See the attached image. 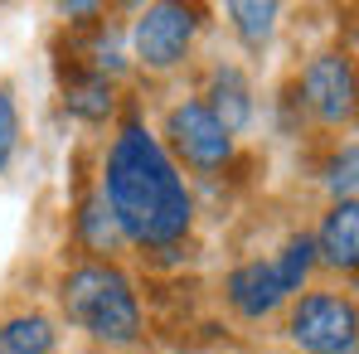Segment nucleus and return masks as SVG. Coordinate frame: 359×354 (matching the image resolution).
Wrapping results in <instances>:
<instances>
[{
    "mask_svg": "<svg viewBox=\"0 0 359 354\" xmlns=\"http://www.w3.org/2000/svg\"><path fill=\"white\" fill-rule=\"evenodd\" d=\"M224 296H229V306L238 311L243 320H267L287 296L277 287V272H272V262H262V257H252V262H243L229 272V282H224Z\"/></svg>",
    "mask_w": 359,
    "mask_h": 354,
    "instance_id": "0eeeda50",
    "label": "nucleus"
},
{
    "mask_svg": "<svg viewBox=\"0 0 359 354\" xmlns=\"http://www.w3.org/2000/svg\"><path fill=\"white\" fill-rule=\"evenodd\" d=\"M301 102L325 126L355 117V68L345 54H316L301 73Z\"/></svg>",
    "mask_w": 359,
    "mask_h": 354,
    "instance_id": "423d86ee",
    "label": "nucleus"
},
{
    "mask_svg": "<svg viewBox=\"0 0 359 354\" xmlns=\"http://www.w3.org/2000/svg\"><path fill=\"white\" fill-rule=\"evenodd\" d=\"M15 151H20V112H15L10 88H0V175L10 170Z\"/></svg>",
    "mask_w": 359,
    "mask_h": 354,
    "instance_id": "dca6fc26",
    "label": "nucleus"
},
{
    "mask_svg": "<svg viewBox=\"0 0 359 354\" xmlns=\"http://www.w3.org/2000/svg\"><path fill=\"white\" fill-rule=\"evenodd\" d=\"M199 25H204L199 5H146L131 25V54L151 73H170L184 63Z\"/></svg>",
    "mask_w": 359,
    "mask_h": 354,
    "instance_id": "20e7f679",
    "label": "nucleus"
},
{
    "mask_svg": "<svg viewBox=\"0 0 359 354\" xmlns=\"http://www.w3.org/2000/svg\"><path fill=\"white\" fill-rule=\"evenodd\" d=\"M63 107L83 121H107L117 107V88H112V78H102L93 68H78V73L63 78Z\"/></svg>",
    "mask_w": 359,
    "mask_h": 354,
    "instance_id": "9d476101",
    "label": "nucleus"
},
{
    "mask_svg": "<svg viewBox=\"0 0 359 354\" xmlns=\"http://www.w3.org/2000/svg\"><path fill=\"white\" fill-rule=\"evenodd\" d=\"M287 335L301 354H355L359 315L355 301L340 292H311L301 296L287 315Z\"/></svg>",
    "mask_w": 359,
    "mask_h": 354,
    "instance_id": "7ed1b4c3",
    "label": "nucleus"
},
{
    "mask_svg": "<svg viewBox=\"0 0 359 354\" xmlns=\"http://www.w3.org/2000/svg\"><path fill=\"white\" fill-rule=\"evenodd\" d=\"M102 199L121 238L136 247H175L194 224V199L184 189V175L161 146V136L146 131V121H126L117 131L102 170Z\"/></svg>",
    "mask_w": 359,
    "mask_h": 354,
    "instance_id": "f257e3e1",
    "label": "nucleus"
},
{
    "mask_svg": "<svg viewBox=\"0 0 359 354\" xmlns=\"http://www.w3.org/2000/svg\"><path fill=\"white\" fill-rule=\"evenodd\" d=\"M229 15H233V29H238L243 44H248V49H262V44L272 39V29H277V15H282V10H277L272 0H267V5H262V0H233Z\"/></svg>",
    "mask_w": 359,
    "mask_h": 354,
    "instance_id": "4468645a",
    "label": "nucleus"
},
{
    "mask_svg": "<svg viewBox=\"0 0 359 354\" xmlns=\"http://www.w3.org/2000/svg\"><path fill=\"white\" fill-rule=\"evenodd\" d=\"M73 238L93 252V262H102V257H112L121 243V229L117 219H112V209H107V199H102V189L97 194H88L83 204H78V219H73Z\"/></svg>",
    "mask_w": 359,
    "mask_h": 354,
    "instance_id": "9b49d317",
    "label": "nucleus"
},
{
    "mask_svg": "<svg viewBox=\"0 0 359 354\" xmlns=\"http://www.w3.org/2000/svg\"><path fill=\"white\" fill-rule=\"evenodd\" d=\"M59 306H63V315H68V325H78L97 345L126 350V345L141 340V301H136V287L112 262H83V267L63 272Z\"/></svg>",
    "mask_w": 359,
    "mask_h": 354,
    "instance_id": "f03ea898",
    "label": "nucleus"
},
{
    "mask_svg": "<svg viewBox=\"0 0 359 354\" xmlns=\"http://www.w3.org/2000/svg\"><path fill=\"white\" fill-rule=\"evenodd\" d=\"M165 141H170V151H175L189 170H204V175H214V170H224V165L233 161V136L214 121V112H209L199 97L170 107V117H165Z\"/></svg>",
    "mask_w": 359,
    "mask_h": 354,
    "instance_id": "39448f33",
    "label": "nucleus"
},
{
    "mask_svg": "<svg viewBox=\"0 0 359 354\" xmlns=\"http://www.w3.org/2000/svg\"><path fill=\"white\" fill-rule=\"evenodd\" d=\"M311 243H316V262H325L335 272H355V262H359V209H355V199H335L330 214H325V224H320V233L311 238Z\"/></svg>",
    "mask_w": 359,
    "mask_h": 354,
    "instance_id": "1a4fd4ad",
    "label": "nucleus"
},
{
    "mask_svg": "<svg viewBox=\"0 0 359 354\" xmlns=\"http://www.w3.org/2000/svg\"><path fill=\"white\" fill-rule=\"evenodd\" d=\"M214 121L229 131V136H238L243 126L252 121V83H248V73H243L238 63H219L214 73H209V93L199 97Z\"/></svg>",
    "mask_w": 359,
    "mask_h": 354,
    "instance_id": "6e6552de",
    "label": "nucleus"
},
{
    "mask_svg": "<svg viewBox=\"0 0 359 354\" xmlns=\"http://www.w3.org/2000/svg\"><path fill=\"white\" fill-rule=\"evenodd\" d=\"M355 170H359V151L355 141L340 151V156H330V165H325V184H330V194L335 199H355Z\"/></svg>",
    "mask_w": 359,
    "mask_h": 354,
    "instance_id": "2eb2a0df",
    "label": "nucleus"
},
{
    "mask_svg": "<svg viewBox=\"0 0 359 354\" xmlns=\"http://www.w3.org/2000/svg\"><path fill=\"white\" fill-rule=\"evenodd\" d=\"M0 354H54L49 315H15L0 325Z\"/></svg>",
    "mask_w": 359,
    "mask_h": 354,
    "instance_id": "f8f14e48",
    "label": "nucleus"
},
{
    "mask_svg": "<svg viewBox=\"0 0 359 354\" xmlns=\"http://www.w3.org/2000/svg\"><path fill=\"white\" fill-rule=\"evenodd\" d=\"M311 267H316V243H311V233L287 238V247L272 257V272H277L282 296H297L306 287V277H311Z\"/></svg>",
    "mask_w": 359,
    "mask_h": 354,
    "instance_id": "ddd939ff",
    "label": "nucleus"
}]
</instances>
